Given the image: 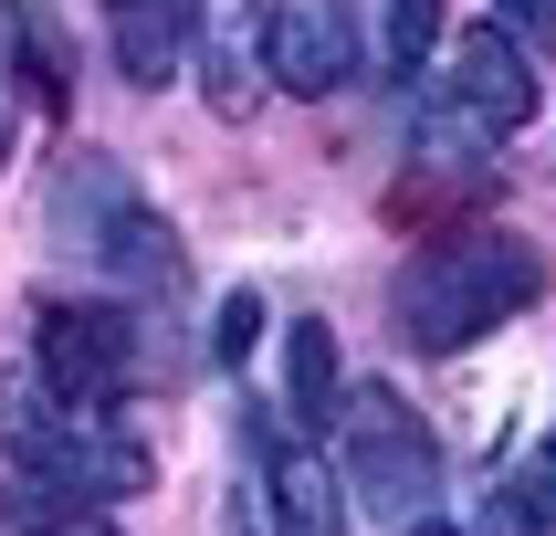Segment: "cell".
<instances>
[{"label":"cell","instance_id":"9a60e30c","mask_svg":"<svg viewBox=\"0 0 556 536\" xmlns=\"http://www.w3.org/2000/svg\"><path fill=\"white\" fill-rule=\"evenodd\" d=\"M263 326H274V306H263V295H252V284H242V295H220V326H211V358H220V369H242L252 347H263Z\"/></svg>","mask_w":556,"mask_h":536},{"label":"cell","instance_id":"2e32d148","mask_svg":"<svg viewBox=\"0 0 556 536\" xmlns=\"http://www.w3.org/2000/svg\"><path fill=\"white\" fill-rule=\"evenodd\" d=\"M494 22L526 42V53H556V0H494Z\"/></svg>","mask_w":556,"mask_h":536},{"label":"cell","instance_id":"d6986e66","mask_svg":"<svg viewBox=\"0 0 556 536\" xmlns=\"http://www.w3.org/2000/svg\"><path fill=\"white\" fill-rule=\"evenodd\" d=\"M220 536H263V526H252V515H242V504H231V526H220Z\"/></svg>","mask_w":556,"mask_h":536},{"label":"cell","instance_id":"ac0fdd59","mask_svg":"<svg viewBox=\"0 0 556 536\" xmlns=\"http://www.w3.org/2000/svg\"><path fill=\"white\" fill-rule=\"evenodd\" d=\"M400 536H463V526H441V515H420V526H400Z\"/></svg>","mask_w":556,"mask_h":536},{"label":"cell","instance_id":"4fadbf2b","mask_svg":"<svg viewBox=\"0 0 556 536\" xmlns=\"http://www.w3.org/2000/svg\"><path fill=\"white\" fill-rule=\"evenodd\" d=\"M283 400L305 410V421H337V337H326L315 315L283 337Z\"/></svg>","mask_w":556,"mask_h":536},{"label":"cell","instance_id":"277c9868","mask_svg":"<svg viewBox=\"0 0 556 536\" xmlns=\"http://www.w3.org/2000/svg\"><path fill=\"white\" fill-rule=\"evenodd\" d=\"M337 463L346 484H357V504L368 515H389V526H420L441 495V441L420 432V410L400 400V389H346L337 400Z\"/></svg>","mask_w":556,"mask_h":536},{"label":"cell","instance_id":"5b68a950","mask_svg":"<svg viewBox=\"0 0 556 536\" xmlns=\"http://www.w3.org/2000/svg\"><path fill=\"white\" fill-rule=\"evenodd\" d=\"M31 369L53 378L74 410H116L126 389H137V315H126L116 295H94V306H42Z\"/></svg>","mask_w":556,"mask_h":536},{"label":"cell","instance_id":"5bb4252c","mask_svg":"<svg viewBox=\"0 0 556 536\" xmlns=\"http://www.w3.org/2000/svg\"><path fill=\"white\" fill-rule=\"evenodd\" d=\"M431 32H441V0H389V22H378V53L400 63V74H420V63H431Z\"/></svg>","mask_w":556,"mask_h":536},{"label":"cell","instance_id":"8992f818","mask_svg":"<svg viewBox=\"0 0 556 536\" xmlns=\"http://www.w3.org/2000/svg\"><path fill=\"white\" fill-rule=\"evenodd\" d=\"M189 53H200V105L242 126L274 85V0H189Z\"/></svg>","mask_w":556,"mask_h":536},{"label":"cell","instance_id":"7c38bea8","mask_svg":"<svg viewBox=\"0 0 556 536\" xmlns=\"http://www.w3.org/2000/svg\"><path fill=\"white\" fill-rule=\"evenodd\" d=\"M409 148H420V169H441V179H472V169H483V158H494L504 137H494L483 116H463L452 95H441L431 116H420V137H409Z\"/></svg>","mask_w":556,"mask_h":536},{"label":"cell","instance_id":"9c48e42d","mask_svg":"<svg viewBox=\"0 0 556 536\" xmlns=\"http://www.w3.org/2000/svg\"><path fill=\"white\" fill-rule=\"evenodd\" d=\"M452 105L483 116L494 137H515V126L535 116V53L504 22H472L463 42H452Z\"/></svg>","mask_w":556,"mask_h":536},{"label":"cell","instance_id":"e0dca14e","mask_svg":"<svg viewBox=\"0 0 556 536\" xmlns=\"http://www.w3.org/2000/svg\"><path fill=\"white\" fill-rule=\"evenodd\" d=\"M31 536H116V526H105V515H85V504H74V515H42V526H31Z\"/></svg>","mask_w":556,"mask_h":536},{"label":"cell","instance_id":"6da1fadb","mask_svg":"<svg viewBox=\"0 0 556 536\" xmlns=\"http://www.w3.org/2000/svg\"><path fill=\"white\" fill-rule=\"evenodd\" d=\"M546 295V252L515 242V232H452V242L409 252L400 284H389V315L420 358H463L472 337H494Z\"/></svg>","mask_w":556,"mask_h":536},{"label":"cell","instance_id":"7a4b0ae2","mask_svg":"<svg viewBox=\"0 0 556 536\" xmlns=\"http://www.w3.org/2000/svg\"><path fill=\"white\" fill-rule=\"evenodd\" d=\"M53 242L85 263L94 284H116V295H148V306H179V242H168V221L137 200V179H126L116 158H63L53 169Z\"/></svg>","mask_w":556,"mask_h":536},{"label":"cell","instance_id":"8fae6325","mask_svg":"<svg viewBox=\"0 0 556 536\" xmlns=\"http://www.w3.org/2000/svg\"><path fill=\"white\" fill-rule=\"evenodd\" d=\"M556 526V441L535 452V463H515L483 495V515H472V536H546Z\"/></svg>","mask_w":556,"mask_h":536},{"label":"cell","instance_id":"52a82bcc","mask_svg":"<svg viewBox=\"0 0 556 536\" xmlns=\"http://www.w3.org/2000/svg\"><path fill=\"white\" fill-rule=\"evenodd\" d=\"M242 441H252V463H263L274 536H346V495H337V463H326V452H305V441L283 432L274 410H252Z\"/></svg>","mask_w":556,"mask_h":536},{"label":"cell","instance_id":"ba28073f","mask_svg":"<svg viewBox=\"0 0 556 536\" xmlns=\"http://www.w3.org/2000/svg\"><path fill=\"white\" fill-rule=\"evenodd\" d=\"M274 85L283 95L357 85V11L346 0H274Z\"/></svg>","mask_w":556,"mask_h":536},{"label":"cell","instance_id":"3957f363","mask_svg":"<svg viewBox=\"0 0 556 536\" xmlns=\"http://www.w3.org/2000/svg\"><path fill=\"white\" fill-rule=\"evenodd\" d=\"M0 452L63 495H148V452L116 432V410H74L31 358L0 369Z\"/></svg>","mask_w":556,"mask_h":536},{"label":"cell","instance_id":"30bf717a","mask_svg":"<svg viewBox=\"0 0 556 536\" xmlns=\"http://www.w3.org/2000/svg\"><path fill=\"white\" fill-rule=\"evenodd\" d=\"M105 32H116L126 85H168V63L189 42V0H105Z\"/></svg>","mask_w":556,"mask_h":536}]
</instances>
